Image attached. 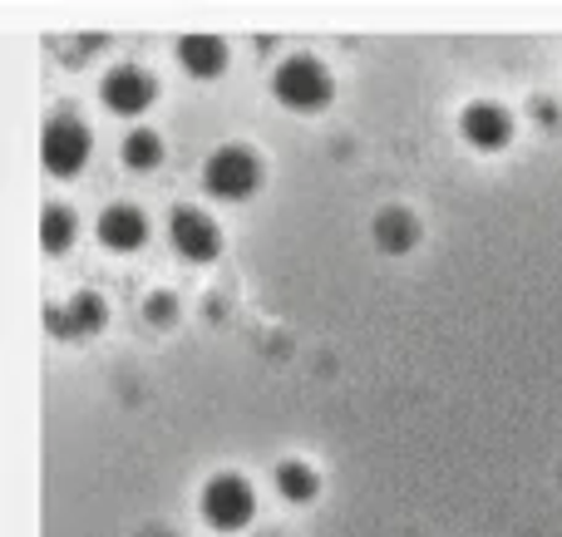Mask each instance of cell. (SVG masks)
Returning <instances> with one entry per match:
<instances>
[{
    "label": "cell",
    "instance_id": "obj_1",
    "mask_svg": "<svg viewBox=\"0 0 562 537\" xmlns=\"http://www.w3.org/2000/svg\"><path fill=\"white\" fill-rule=\"evenodd\" d=\"M272 89H277L281 104L301 108V114H316V108H326L330 94H336V84H330V69L321 65V59H311V55L281 59L277 75H272Z\"/></svg>",
    "mask_w": 562,
    "mask_h": 537
},
{
    "label": "cell",
    "instance_id": "obj_2",
    "mask_svg": "<svg viewBox=\"0 0 562 537\" xmlns=\"http://www.w3.org/2000/svg\"><path fill=\"white\" fill-rule=\"evenodd\" d=\"M257 183H262V163L252 158V148H217L203 168V187L223 203H247L257 193Z\"/></svg>",
    "mask_w": 562,
    "mask_h": 537
},
{
    "label": "cell",
    "instance_id": "obj_3",
    "mask_svg": "<svg viewBox=\"0 0 562 537\" xmlns=\"http://www.w3.org/2000/svg\"><path fill=\"white\" fill-rule=\"evenodd\" d=\"M257 513V493L247 479H237V473H217V479H207L203 489V518L213 523L217 533H237L247 528Z\"/></svg>",
    "mask_w": 562,
    "mask_h": 537
},
{
    "label": "cell",
    "instance_id": "obj_4",
    "mask_svg": "<svg viewBox=\"0 0 562 537\" xmlns=\"http://www.w3.org/2000/svg\"><path fill=\"white\" fill-rule=\"evenodd\" d=\"M40 158L55 178H75L89 163V128L79 118H49L40 134Z\"/></svg>",
    "mask_w": 562,
    "mask_h": 537
},
{
    "label": "cell",
    "instance_id": "obj_5",
    "mask_svg": "<svg viewBox=\"0 0 562 537\" xmlns=\"http://www.w3.org/2000/svg\"><path fill=\"white\" fill-rule=\"evenodd\" d=\"M168 237H173L178 256H188V262H213V256L223 252V232H217V222L207 213H198V207H173V217H168Z\"/></svg>",
    "mask_w": 562,
    "mask_h": 537
},
{
    "label": "cell",
    "instance_id": "obj_6",
    "mask_svg": "<svg viewBox=\"0 0 562 537\" xmlns=\"http://www.w3.org/2000/svg\"><path fill=\"white\" fill-rule=\"evenodd\" d=\"M99 99H104L114 114H144L154 104V75L138 65H114L99 84Z\"/></svg>",
    "mask_w": 562,
    "mask_h": 537
},
{
    "label": "cell",
    "instance_id": "obj_7",
    "mask_svg": "<svg viewBox=\"0 0 562 537\" xmlns=\"http://www.w3.org/2000/svg\"><path fill=\"white\" fill-rule=\"evenodd\" d=\"M99 242H104L109 252H138V247L148 242V217L128 203L104 207V213H99Z\"/></svg>",
    "mask_w": 562,
    "mask_h": 537
},
{
    "label": "cell",
    "instance_id": "obj_8",
    "mask_svg": "<svg viewBox=\"0 0 562 537\" xmlns=\"http://www.w3.org/2000/svg\"><path fill=\"white\" fill-rule=\"evenodd\" d=\"M459 128H464V138L474 148H504L508 144V114L498 104H469L464 118H459Z\"/></svg>",
    "mask_w": 562,
    "mask_h": 537
},
{
    "label": "cell",
    "instance_id": "obj_9",
    "mask_svg": "<svg viewBox=\"0 0 562 537\" xmlns=\"http://www.w3.org/2000/svg\"><path fill=\"white\" fill-rule=\"evenodd\" d=\"M178 65L198 79H217L227 65V45L217 35H183L178 39Z\"/></svg>",
    "mask_w": 562,
    "mask_h": 537
},
{
    "label": "cell",
    "instance_id": "obj_10",
    "mask_svg": "<svg viewBox=\"0 0 562 537\" xmlns=\"http://www.w3.org/2000/svg\"><path fill=\"white\" fill-rule=\"evenodd\" d=\"M104 325V301L99 296H75L69 306H49V331L59 335H89Z\"/></svg>",
    "mask_w": 562,
    "mask_h": 537
},
{
    "label": "cell",
    "instance_id": "obj_11",
    "mask_svg": "<svg viewBox=\"0 0 562 537\" xmlns=\"http://www.w3.org/2000/svg\"><path fill=\"white\" fill-rule=\"evenodd\" d=\"M419 242V222L405 213V207H385V213L375 217V247L380 252H409V247Z\"/></svg>",
    "mask_w": 562,
    "mask_h": 537
},
{
    "label": "cell",
    "instance_id": "obj_12",
    "mask_svg": "<svg viewBox=\"0 0 562 537\" xmlns=\"http://www.w3.org/2000/svg\"><path fill=\"white\" fill-rule=\"evenodd\" d=\"M124 163L134 168V173L158 168V163H164V138H158L154 128H134V134L124 138Z\"/></svg>",
    "mask_w": 562,
    "mask_h": 537
},
{
    "label": "cell",
    "instance_id": "obj_13",
    "mask_svg": "<svg viewBox=\"0 0 562 537\" xmlns=\"http://www.w3.org/2000/svg\"><path fill=\"white\" fill-rule=\"evenodd\" d=\"M69 242H75V217H69L65 207H45V213H40V247H45L49 256H59Z\"/></svg>",
    "mask_w": 562,
    "mask_h": 537
},
{
    "label": "cell",
    "instance_id": "obj_14",
    "mask_svg": "<svg viewBox=\"0 0 562 537\" xmlns=\"http://www.w3.org/2000/svg\"><path fill=\"white\" fill-rule=\"evenodd\" d=\"M277 493L286 503H306V499H316V469H306V464H281L277 469Z\"/></svg>",
    "mask_w": 562,
    "mask_h": 537
}]
</instances>
